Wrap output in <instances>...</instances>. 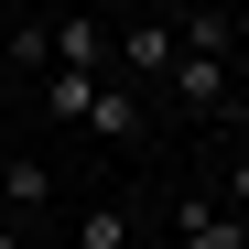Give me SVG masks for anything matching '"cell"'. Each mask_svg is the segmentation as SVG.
Returning <instances> with one entry per match:
<instances>
[{
	"mask_svg": "<svg viewBox=\"0 0 249 249\" xmlns=\"http://www.w3.org/2000/svg\"><path fill=\"white\" fill-rule=\"evenodd\" d=\"M162 87H174L184 119H217V108L238 98V65H228V54H174V76H162Z\"/></svg>",
	"mask_w": 249,
	"mask_h": 249,
	"instance_id": "6da1fadb",
	"label": "cell"
},
{
	"mask_svg": "<svg viewBox=\"0 0 249 249\" xmlns=\"http://www.w3.org/2000/svg\"><path fill=\"white\" fill-rule=\"evenodd\" d=\"M44 54H54V65H76V76H108V22L65 0V11L44 22ZM54 65H44V76H54Z\"/></svg>",
	"mask_w": 249,
	"mask_h": 249,
	"instance_id": "7a4b0ae2",
	"label": "cell"
},
{
	"mask_svg": "<svg viewBox=\"0 0 249 249\" xmlns=\"http://www.w3.org/2000/svg\"><path fill=\"white\" fill-rule=\"evenodd\" d=\"M174 249H249V217L228 195H184L174 206Z\"/></svg>",
	"mask_w": 249,
	"mask_h": 249,
	"instance_id": "3957f363",
	"label": "cell"
},
{
	"mask_svg": "<svg viewBox=\"0 0 249 249\" xmlns=\"http://www.w3.org/2000/svg\"><path fill=\"white\" fill-rule=\"evenodd\" d=\"M87 130H98V141H119V152H141V141H152V98H141V87H119V76H98Z\"/></svg>",
	"mask_w": 249,
	"mask_h": 249,
	"instance_id": "277c9868",
	"label": "cell"
},
{
	"mask_svg": "<svg viewBox=\"0 0 249 249\" xmlns=\"http://www.w3.org/2000/svg\"><path fill=\"white\" fill-rule=\"evenodd\" d=\"M33 108H44L54 130H87V108H98V76H76V65H54V76H33Z\"/></svg>",
	"mask_w": 249,
	"mask_h": 249,
	"instance_id": "5b68a950",
	"label": "cell"
},
{
	"mask_svg": "<svg viewBox=\"0 0 249 249\" xmlns=\"http://www.w3.org/2000/svg\"><path fill=\"white\" fill-rule=\"evenodd\" d=\"M0 206H11V217H44V206H54V162L44 152H11V162H0Z\"/></svg>",
	"mask_w": 249,
	"mask_h": 249,
	"instance_id": "8992f818",
	"label": "cell"
},
{
	"mask_svg": "<svg viewBox=\"0 0 249 249\" xmlns=\"http://www.w3.org/2000/svg\"><path fill=\"white\" fill-rule=\"evenodd\" d=\"M130 228H141V217L108 195V206H87V217H76V249H130Z\"/></svg>",
	"mask_w": 249,
	"mask_h": 249,
	"instance_id": "52a82bcc",
	"label": "cell"
},
{
	"mask_svg": "<svg viewBox=\"0 0 249 249\" xmlns=\"http://www.w3.org/2000/svg\"><path fill=\"white\" fill-rule=\"evenodd\" d=\"M0 54H11V65H22V76H44V65H54V54H44V22H33V11H22V22H11V33H0Z\"/></svg>",
	"mask_w": 249,
	"mask_h": 249,
	"instance_id": "ba28073f",
	"label": "cell"
},
{
	"mask_svg": "<svg viewBox=\"0 0 249 249\" xmlns=\"http://www.w3.org/2000/svg\"><path fill=\"white\" fill-rule=\"evenodd\" d=\"M228 206H238V217H249V152L228 162Z\"/></svg>",
	"mask_w": 249,
	"mask_h": 249,
	"instance_id": "9c48e42d",
	"label": "cell"
},
{
	"mask_svg": "<svg viewBox=\"0 0 249 249\" xmlns=\"http://www.w3.org/2000/svg\"><path fill=\"white\" fill-rule=\"evenodd\" d=\"M217 119H228V130H238V152H249V87H238V98H228Z\"/></svg>",
	"mask_w": 249,
	"mask_h": 249,
	"instance_id": "30bf717a",
	"label": "cell"
},
{
	"mask_svg": "<svg viewBox=\"0 0 249 249\" xmlns=\"http://www.w3.org/2000/svg\"><path fill=\"white\" fill-rule=\"evenodd\" d=\"M76 11H98V22H108V11H119V0H76Z\"/></svg>",
	"mask_w": 249,
	"mask_h": 249,
	"instance_id": "8fae6325",
	"label": "cell"
},
{
	"mask_svg": "<svg viewBox=\"0 0 249 249\" xmlns=\"http://www.w3.org/2000/svg\"><path fill=\"white\" fill-rule=\"evenodd\" d=\"M11 22H22V0H0V33H11Z\"/></svg>",
	"mask_w": 249,
	"mask_h": 249,
	"instance_id": "7c38bea8",
	"label": "cell"
},
{
	"mask_svg": "<svg viewBox=\"0 0 249 249\" xmlns=\"http://www.w3.org/2000/svg\"><path fill=\"white\" fill-rule=\"evenodd\" d=\"M238 65H249V11H238Z\"/></svg>",
	"mask_w": 249,
	"mask_h": 249,
	"instance_id": "4fadbf2b",
	"label": "cell"
},
{
	"mask_svg": "<svg viewBox=\"0 0 249 249\" xmlns=\"http://www.w3.org/2000/svg\"><path fill=\"white\" fill-rule=\"evenodd\" d=\"M0 249H22V228H0Z\"/></svg>",
	"mask_w": 249,
	"mask_h": 249,
	"instance_id": "5bb4252c",
	"label": "cell"
}]
</instances>
